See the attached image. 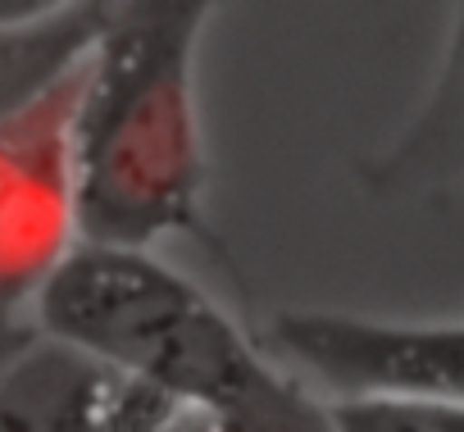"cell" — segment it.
<instances>
[{
	"label": "cell",
	"instance_id": "6da1fadb",
	"mask_svg": "<svg viewBox=\"0 0 464 432\" xmlns=\"http://www.w3.org/2000/svg\"><path fill=\"white\" fill-rule=\"evenodd\" d=\"M223 0H110L78 69V237L218 251L196 64Z\"/></svg>",
	"mask_w": 464,
	"mask_h": 432
},
{
	"label": "cell",
	"instance_id": "7a4b0ae2",
	"mask_svg": "<svg viewBox=\"0 0 464 432\" xmlns=\"http://www.w3.org/2000/svg\"><path fill=\"white\" fill-rule=\"evenodd\" d=\"M28 328L164 391L178 409L251 414L296 387L155 246L78 242L28 301Z\"/></svg>",
	"mask_w": 464,
	"mask_h": 432
},
{
	"label": "cell",
	"instance_id": "3957f363",
	"mask_svg": "<svg viewBox=\"0 0 464 432\" xmlns=\"http://www.w3.org/2000/svg\"><path fill=\"white\" fill-rule=\"evenodd\" d=\"M260 350L328 400H464V328L459 319H378L351 310H278L260 332Z\"/></svg>",
	"mask_w": 464,
	"mask_h": 432
},
{
	"label": "cell",
	"instance_id": "277c9868",
	"mask_svg": "<svg viewBox=\"0 0 464 432\" xmlns=\"http://www.w3.org/2000/svg\"><path fill=\"white\" fill-rule=\"evenodd\" d=\"M82 60L0 114V319H24L37 287L82 242L73 182V101Z\"/></svg>",
	"mask_w": 464,
	"mask_h": 432
},
{
	"label": "cell",
	"instance_id": "5b68a950",
	"mask_svg": "<svg viewBox=\"0 0 464 432\" xmlns=\"http://www.w3.org/2000/svg\"><path fill=\"white\" fill-rule=\"evenodd\" d=\"M173 414L164 391L33 328L0 355V432H164Z\"/></svg>",
	"mask_w": 464,
	"mask_h": 432
},
{
	"label": "cell",
	"instance_id": "8992f818",
	"mask_svg": "<svg viewBox=\"0 0 464 432\" xmlns=\"http://www.w3.org/2000/svg\"><path fill=\"white\" fill-rule=\"evenodd\" d=\"M110 0H92L64 24L37 28V33H0V114L33 101L55 78H64L92 46Z\"/></svg>",
	"mask_w": 464,
	"mask_h": 432
},
{
	"label": "cell",
	"instance_id": "52a82bcc",
	"mask_svg": "<svg viewBox=\"0 0 464 432\" xmlns=\"http://www.w3.org/2000/svg\"><path fill=\"white\" fill-rule=\"evenodd\" d=\"M328 432H464L459 400H328Z\"/></svg>",
	"mask_w": 464,
	"mask_h": 432
},
{
	"label": "cell",
	"instance_id": "ba28073f",
	"mask_svg": "<svg viewBox=\"0 0 464 432\" xmlns=\"http://www.w3.org/2000/svg\"><path fill=\"white\" fill-rule=\"evenodd\" d=\"M164 432H328L324 400L310 396L301 382L278 396L265 409L251 414H200V409H178Z\"/></svg>",
	"mask_w": 464,
	"mask_h": 432
},
{
	"label": "cell",
	"instance_id": "9c48e42d",
	"mask_svg": "<svg viewBox=\"0 0 464 432\" xmlns=\"http://www.w3.org/2000/svg\"><path fill=\"white\" fill-rule=\"evenodd\" d=\"M92 0H0V33H37L73 19Z\"/></svg>",
	"mask_w": 464,
	"mask_h": 432
},
{
	"label": "cell",
	"instance_id": "30bf717a",
	"mask_svg": "<svg viewBox=\"0 0 464 432\" xmlns=\"http://www.w3.org/2000/svg\"><path fill=\"white\" fill-rule=\"evenodd\" d=\"M24 332H28V319H0V355H5Z\"/></svg>",
	"mask_w": 464,
	"mask_h": 432
}]
</instances>
